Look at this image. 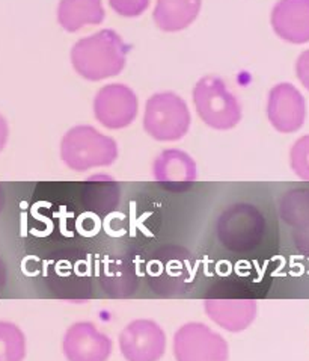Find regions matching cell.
<instances>
[{"instance_id":"obj_1","label":"cell","mask_w":309,"mask_h":361,"mask_svg":"<svg viewBox=\"0 0 309 361\" xmlns=\"http://www.w3.org/2000/svg\"><path fill=\"white\" fill-rule=\"evenodd\" d=\"M129 46L118 32L103 29L80 38L71 49V66L80 78L100 82L120 74L127 62Z\"/></svg>"},{"instance_id":"obj_2","label":"cell","mask_w":309,"mask_h":361,"mask_svg":"<svg viewBox=\"0 0 309 361\" xmlns=\"http://www.w3.org/2000/svg\"><path fill=\"white\" fill-rule=\"evenodd\" d=\"M118 156L120 148L113 137L92 126H74L62 136L61 159L71 171L84 173L94 168L111 166L118 161Z\"/></svg>"},{"instance_id":"obj_3","label":"cell","mask_w":309,"mask_h":361,"mask_svg":"<svg viewBox=\"0 0 309 361\" xmlns=\"http://www.w3.org/2000/svg\"><path fill=\"white\" fill-rule=\"evenodd\" d=\"M191 115L186 100L172 91L156 92L145 103L144 129L158 142H175L189 133Z\"/></svg>"},{"instance_id":"obj_4","label":"cell","mask_w":309,"mask_h":361,"mask_svg":"<svg viewBox=\"0 0 309 361\" xmlns=\"http://www.w3.org/2000/svg\"><path fill=\"white\" fill-rule=\"evenodd\" d=\"M194 104L202 123L215 130H231L241 121L239 99L217 76H204L196 82Z\"/></svg>"},{"instance_id":"obj_5","label":"cell","mask_w":309,"mask_h":361,"mask_svg":"<svg viewBox=\"0 0 309 361\" xmlns=\"http://www.w3.org/2000/svg\"><path fill=\"white\" fill-rule=\"evenodd\" d=\"M265 218L252 204L240 203L222 212L217 219L216 233L223 247L234 252L257 250L265 236Z\"/></svg>"},{"instance_id":"obj_6","label":"cell","mask_w":309,"mask_h":361,"mask_svg":"<svg viewBox=\"0 0 309 361\" xmlns=\"http://www.w3.org/2000/svg\"><path fill=\"white\" fill-rule=\"evenodd\" d=\"M175 361H228L229 345L225 337L202 322H187L174 334Z\"/></svg>"},{"instance_id":"obj_7","label":"cell","mask_w":309,"mask_h":361,"mask_svg":"<svg viewBox=\"0 0 309 361\" xmlns=\"http://www.w3.org/2000/svg\"><path fill=\"white\" fill-rule=\"evenodd\" d=\"M94 116L109 130H121L133 124L139 112L136 92L125 83H109L94 97Z\"/></svg>"},{"instance_id":"obj_8","label":"cell","mask_w":309,"mask_h":361,"mask_svg":"<svg viewBox=\"0 0 309 361\" xmlns=\"http://www.w3.org/2000/svg\"><path fill=\"white\" fill-rule=\"evenodd\" d=\"M120 351L125 361H160L166 353V333L151 319H136L120 334Z\"/></svg>"},{"instance_id":"obj_9","label":"cell","mask_w":309,"mask_h":361,"mask_svg":"<svg viewBox=\"0 0 309 361\" xmlns=\"http://www.w3.org/2000/svg\"><path fill=\"white\" fill-rule=\"evenodd\" d=\"M112 349V338L89 321L74 322L62 338L67 361H108Z\"/></svg>"},{"instance_id":"obj_10","label":"cell","mask_w":309,"mask_h":361,"mask_svg":"<svg viewBox=\"0 0 309 361\" xmlns=\"http://www.w3.org/2000/svg\"><path fill=\"white\" fill-rule=\"evenodd\" d=\"M267 118L279 133L301 130L306 121V100L294 85L282 82L275 85L267 97Z\"/></svg>"},{"instance_id":"obj_11","label":"cell","mask_w":309,"mask_h":361,"mask_svg":"<svg viewBox=\"0 0 309 361\" xmlns=\"http://www.w3.org/2000/svg\"><path fill=\"white\" fill-rule=\"evenodd\" d=\"M198 168L195 159L178 148H168L153 164V178L170 192H183L196 182Z\"/></svg>"},{"instance_id":"obj_12","label":"cell","mask_w":309,"mask_h":361,"mask_svg":"<svg viewBox=\"0 0 309 361\" xmlns=\"http://www.w3.org/2000/svg\"><path fill=\"white\" fill-rule=\"evenodd\" d=\"M272 29L291 44L309 42V0H279L272 9Z\"/></svg>"},{"instance_id":"obj_13","label":"cell","mask_w":309,"mask_h":361,"mask_svg":"<svg viewBox=\"0 0 309 361\" xmlns=\"http://www.w3.org/2000/svg\"><path fill=\"white\" fill-rule=\"evenodd\" d=\"M204 310L222 330L241 333L253 324L258 305L257 301L251 298H207L204 301Z\"/></svg>"},{"instance_id":"obj_14","label":"cell","mask_w":309,"mask_h":361,"mask_svg":"<svg viewBox=\"0 0 309 361\" xmlns=\"http://www.w3.org/2000/svg\"><path fill=\"white\" fill-rule=\"evenodd\" d=\"M59 26L67 32L101 25L106 18L103 0H61L56 9Z\"/></svg>"},{"instance_id":"obj_15","label":"cell","mask_w":309,"mask_h":361,"mask_svg":"<svg viewBox=\"0 0 309 361\" xmlns=\"http://www.w3.org/2000/svg\"><path fill=\"white\" fill-rule=\"evenodd\" d=\"M202 0H157L153 20L163 32H179L187 29L198 18Z\"/></svg>"},{"instance_id":"obj_16","label":"cell","mask_w":309,"mask_h":361,"mask_svg":"<svg viewBox=\"0 0 309 361\" xmlns=\"http://www.w3.org/2000/svg\"><path fill=\"white\" fill-rule=\"evenodd\" d=\"M279 215L286 226L297 228L309 221V189H294L279 201Z\"/></svg>"},{"instance_id":"obj_17","label":"cell","mask_w":309,"mask_h":361,"mask_svg":"<svg viewBox=\"0 0 309 361\" xmlns=\"http://www.w3.org/2000/svg\"><path fill=\"white\" fill-rule=\"evenodd\" d=\"M26 336L14 322L0 321V361H25Z\"/></svg>"},{"instance_id":"obj_18","label":"cell","mask_w":309,"mask_h":361,"mask_svg":"<svg viewBox=\"0 0 309 361\" xmlns=\"http://www.w3.org/2000/svg\"><path fill=\"white\" fill-rule=\"evenodd\" d=\"M290 166L303 182H309V135L301 136L290 150Z\"/></svg>"},{"instance_id":"obj_19","label":"cell","mask_w":309,"mask_h":361,"mask_svg":"<svg viewBox=\"0 0 309 361\" xmlns=\"http://www.w3.org/2000/svg\"><path fill=\"white\" fill-rule=\"evenodd\" d=\"M150 2L151 0H109V5L118 16L134 18L145 13Z\"/></svg>"},{"instance_id":"obj_20","label":"cell","mask_w":309,"mask_h":361,"mask_svg":"<svg viewBox=\"0 0 309 361\" xmlns=\"http://www.w3.org/2000/svg\"><path fill=\"white\" fill-rule=\"evenodd\" d=\"M293 242L297 251L309 257V221L305 222L303 226L294 228Z\"/></svg>"},{"instance_id":"obj_21","label":"cell","mask_w":309,"mask_h":361,"mask_svg":"<svg viewBox=\"0 0 309 361\" xmlns=\"http://www.w3.org/2000/svg\"><path fill=\"white\" fill-rule=\"evenodd\" d=\"M296 74L297 79L309 91V49L302 51L301 56L296 61Z\"/></svg>"},{"instance_id":"obj_22","label":"cell","mask_w":309,"mask_h":361,"mask_svg":"<svg viewBox=\"0 0 309 361\" xmlns=\"http://www.w3.org/2000/svg\"><path fill=\"white\" fill-rule=\"evenodd\" d=\"M9 140V126L5 116L0 114V153L4 152V148L6 147Z\"/></svg>"},{"instance_id":"obj_23","label":"cell","mask_w":309,"mask_h":361,"mask_svg":"<svg viewBox=\"0 0 309 361\" xmlns=\"http://www.w3.org/2000/svg\"><path fill=\"white\" fill-rule=\"evenodd\" d=\"M0 281H2V264H0Z\"/></svg>"}]
</instances>
